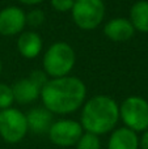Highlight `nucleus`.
<instances>
[{
    "label": "nucleus",
    "instance_id": "17",
    "mask_svg": "<svg viewBox=\"0 0 148 149\" xmlns=\"http://www.w3.org/2000/svg\"><path fill=\"white\" fill-rule=\"evenodd\" d=\"M45 21V15L41 9H33L26 15V25L37 28V26L42 25Z\"/></svg>",
    "mask_w": 148,
    "mask_h": 149
},
{
    "label": "nucleus",
    "instance_id": "3",
    "mask_svg": "<svg viewBox=\"0 0 148 149\" xmlns=\"http://www.w3.org/2000/svg\"><path fill=\"white\" fill-rule=\"evenodd\" d=\"M76 63L75 50L67 42H55L43 54V72L51 79L71 73Z\"/></svg>",
    "mask_w": 148,
    "mask_h": 149
},
{
    "label": "nucleus",
    "instance_id": "18",
    "mask_svg": "<svg viewBox=\"0 0 148 149\" xmlns=\"http://www.w3.org/2000/svg\"><path fill=\"white\" fill-rule=\"evenodd\" d=\"M75 0H50V4L57 12H71Z\"/></svg>",
    "mask_w": 148,
    "mask_h": 149
},
{
    "label": "nucleus",
    "instance_id": "19",
    "mask_svg": "<svg viewBox=\"0 0 148 149\" xmlns=\"http://www.w3.org/2000/svg\"><path fill=\"white\" fill-rule=\"evenodd\" d=\"M139 149H148V130H146L139 137Z\"/></svg>",
    "mask_w": 148,
    "mask_h": 149
},
{
    "label": "nucleus",
    "instance_id": "12",
    "mask_svg": "<svg viewBox=\"0 0 148 149\" xmlns=\"http://www.w3.org/2000/svg\"><path fill=\"white\" fill-rule=\"evenodd\" d=\"M108 149H139L138 132L127 127L114 128L108 141Z\"/></svg>",
    "mask_w": 148,
    "mask_h": 149
},
{
    "label": "nucleus",
    "instance_id": "10",
    "mask_svg": "<svg viewBox=\"0 0 148 149\" xmlns=\"http://www.w3.org/2000/svg\"><path fill=\"white\" fill-rule=\"evenodd\" d=\"M104 33L113 42H126L134 37L135 29L128 18L115 17L105 24Z\"/></svg>",
    "mask_w": 148,
    "mask_h": 149
},
{
    "label": "nucleus",
    "instance_id": "2",
    "mask_svg": "<svg viewBox=\"0 0 148 149\" xmlns=\"http://www.w3.org/2000/svg\"><path fill=\"white\" fill-rule=\"evenodd\" d=\"M80 124L85 132L97 136L113 131L119 120V105L109 95L98 94L81 106Z\"/></svg>",
    "mask_w": 148,
    "mask_h": 149
},
{
    "label": "nucleus",
    "instance_id": "11",
    "mask_svg": "<svg viewBox=\"0 0 148 149\" xmlns=\"http://www.w3.org/2000/svg\"><path fill=\"white\" fill-rule=\"evenodd\" d=\"M43 42L38 33L36 31H22L18 34L17 50L26 59H34L42 52Z\"/></svg>",
    "mask_w": 148,
    "mask_h": 149
},
{
    "label": "nucleus",
    "instance_id": "21",
    "mask_svg": "<svg viewBox=\"0 0 148 149\" xmlns=\"http://www.w3.org/2000/svg\"><path fill=\"white\" fill-rule=\"evenodd\" d=\"M1 68H3V64H1V60H0V72H1Z\"/></svg>",
    "mask_w": 148,
    "mask_h": 149
},
{
    "label": "nucleus",
    "instance_id": "13",
    "mask_svg": "<svg viewBox=\"0 0 148 149\" xmlns=\"http://www.w3.org/2000/svg\"><path fill=\"white\" fill-rule=\"evenodd\" d=\"M26 115L29 131L34 134H45L49 131L50 126L52 124V115L54 114L49 111L46 107H34L29 110Z\"/></svg>",
    "mask_w": 148,
    "mask_h": 149
},
{
    "label": "nucleus",
    "instance_id": "5",
    "mask_svg": "<svg viewBox=\"0 0 148 149\" xmlns=\"http://www.w3.org/2000/svg\"><path fill=\"white\" fill-rule=\"evenodd\" d=\"M119 119L125 127L135 132L148 130V101L139 95H130L119 105Z\"/></svg>",
    "mask_w": 148,
    "mask_h": 149
},
{
    "label": "nucleus",
    "instance_id": "7",
    "mask_svg": "<svg viewBox=\"0 0 148 149\" xmlns=\"http://www.w3.org/2000/svg\"><path fill=\"white\" fill-rule=\"evenodd\" d=\"M47 74L43 71H33L26 79H20L12 85L15 102L20 105H29L38 100L41 89L46 84Z\"/></svg>",
    "mask_w": 148,
    "mask_h": 149
},
{
    "label": "nucleus",
    "instance_id": "4",
    "mask_svg": "<svg viewBox=\"0 0 148 149\" xmlns=\"http://www.w3.org/2000/svg\"><path fill=\"white\" fill-rule=\"evenodd\" d=\"M105 12L104 0H75L71 9L73 22L83 30H93L101 25Z\"/></svg>",
    "mask_w": 148,
    "mask_h": 149
},
{
    "label": "nucleus",
    "instance_id": "9",
    "mask_svg": "<svg viewBox=\"0 0 148 149\" xmlns=\"http://www.w3.org/2000/svg\"><path fill=\"white\" fill-rule=\"evenodd\" d=\"M26 26V13L20 7L10 5L0 10V34L13 37L22 33Z\"/></svg>",
    "mask_w": 148,
    "mask_h": 149
},
{
    "label": "nucleus",
    "instance_id": "20",
    "mask_svg": "<svg viewBox=\"0 0 148 149\" xmlns=\"http://www.w3.org/2000/svg\"><path fill=\"white\" fill-rule=\"evenodd\" d=\"M18 1H21L25 5H38L42 1H45V0H18Z\"/></svg>",
    "mask_w": 148,
    "mask_h": 149
},
{
    "label": "nucleus",
    "instance_id": "8",
    "mask_svg": "<svg viewBox=\"0 0 148 149\" xmlns=\"http://www.w3.org/2000/svg\"><path fill=\"white\" fill-rule=\"evenodd\" d=\"M83 134L84 130L80 122H76L73 119H59L52 122L47 131L50 141L63 148L76 145Z\"/></svg>",
    "mask_w": 148,
    "mask_h": 149
},
{
    "label": "nucleus",
    "instance_id": "14",
    "mask_svg": "<svg viewBox=\"0 0 148 149\" xmlns=\"http://www.w3.org/2000/svg\"><path fill=\"white\" fill-rule=\"evenodd\" d=\"M130 22L133 24L135 31L148 33V1L139 0L134 3L130 9Z\"/></svg>",
    "mask_w": 148,
    "mask_h": 149
},
{
    "label": "nucleus",
    "instance_id": "16",
    "mask_svg": "<svg viewBox=\"0 0 148 149\" xmlns=\"http://www.w3.org/2000/svg\"><path fill=\"white\" fill-rule=\"evenodd\" d=\"M13 102H15V97H13L12 86L0 82V110L12 107Z\"/></svg>",
    "mask_w": 148,
    "mask_h": 149
},
{
    "label": "nucleus",
    "instance_id": "6",
    "mask_svg": "<svg viewBox=\"0 0 148 149\" xmlns=\"http://www.w3.org/2000/svg\"><path fill=\"white\" fill-rule=\"evenodd\" d=\"M29 131L26 115L16 107L0 110V136L8 144H17Z\"/></svg>",
    "mask_w": 148,
    "mask_h": 149
},
{
    "label": "nucleus",
    "instance_id": "1",
    "mask_svg": "<svg viewBox=\"0 0 148 149\" xmlns=\"http://www.w3.org/2000/svg\"><path fill=\"white\" fill-rule=\"evenodd\" d=\"M43 107L57 115L72 114L85 102L87 86L79 77L63 76L46 81L41 89Z\"/></svg>",
    "mask_w": 148,
    "mask_h": 149
},
{
    "label": "nucleus",
    "instance_id": "15",
    "mask_svg": "<svg viewBox=\"0 0 148 149\" xmlns=\"http://www.w3.org/2000/svg\"><path fill=\"white\" fill-rule=\"evenodd\" d=\"M75 147L76 149H101V141L97 135L84 131Z\"/></svg>",
    "mask_w": 148,
    "mask_h": 149
}]
</instances>
